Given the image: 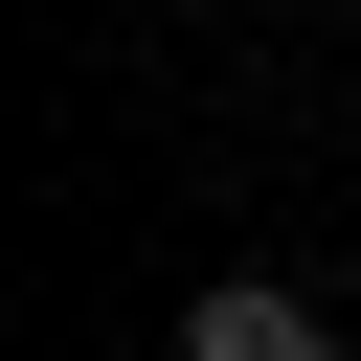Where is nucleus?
Returning a JSON list of instances; mask_svg holds the SVG:
<instances>
[{
  "instance_id": "f257e3e1",
  "label": "nucleus",
  "mask_w": 361,
  "mask_h": 361,
  "mask_svg": "<svg viewBox=\"0 0 361 361\" xmlns=\"http://www.w3.org/2000/svg\"><path fill=\"white\" fill-rule=\"evenodd\" d=\"M180 361H338V338H316V293H271V271H226V293L180 316Z\"/></svg>"
}]
</instances>
